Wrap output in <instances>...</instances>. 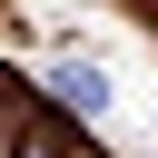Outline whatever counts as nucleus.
Masks as SVG:
<instances>
[{
  "label": "nucleus",
  "mask_w": 158,
  "mask_h": 158,
  "mask_svg": "<svg viewBox=\"0 0 158 158\" xmlns=\"http://www.w3.org/2000/svg\"><path fill=\"white\" fill-rule=\"evenodd\" d=\"M59 99H69V109H109V79H99V69H59Z\"/></svg>",
  "instance_id": "1"
}]
</instances>
